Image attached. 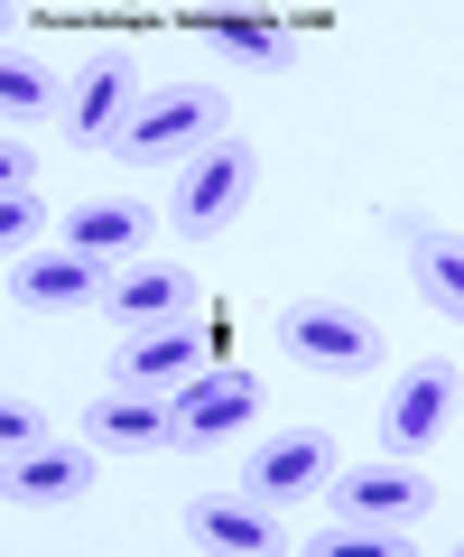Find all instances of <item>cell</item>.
Listing matches in <instances>:
<instances>
[{
  "label": "cell",
  "instance_id": "1",
  "mask_svg": "<svg viewBox=\"0 0 464 557\" xmlns=\"http://www.w3.org/2000/svg\"><path fill=\"white\" fill-rule=\"evenodd\" d=\"M223 131H233V102H223V84L186 75V84H159V94L130 102V121L112 131V159L149 177V168H186L196 149H214Z\"/></svg>",
  "mask_w": 464,
  "mask_h": 557
},
{
  "label": "cell",
  "instance_id": "2",
  "mask_svg": "<svg viewBox=\"0 0 464 557\" xmlns=\"http://www.w3.org/2000/svg\"><path fill=\"white\" fill-rule=\"evenodd\" d=\"M251 186H261V149L223 131L214 149H196V159H186V177H177V205H167V223H177L186 242H214L223 223H233V214L251 205Z\"/></svg>",
  "mask_w": 464,
  "mask_h": 557
},
{
  "label": "cell",
  "instance_id": "3",
  "mask_svg": "<svg viewBox=\"0 0 464 557\" xmlns=\"http://www.w3.org/2000/svg\"><path fill=\"white\" fill-rule=\"evenodd\" d=\"M279 354H298L306 372L363 381L372 362H381V325L353 317V307H335V298H298V307H279Z\"/></svg>",
  "mask_w": 464,
  "mask_h": 557
},
{
  "label": "cell",
  "instance_id": "4",
  "mask_svg": "<svg viewBox=\"0 0 464 557\" xmlns=\"http://www.w3.org/2000/svg\"><path fill=\"white\" fill-rule=\"evenodd\" d=\"M455 428V354H427L381 399V456H437Z\"/></svg>",
  "mask_w": 464,
  "mask_h": 557
},
{
  "label": "cell",
  "instance_id": "5",
  "mask_svg": "<svg viewBox=\"0 0 464 557\" xmlns=\"http://www.w3.org/2000/svg\"><path fill=\"white\" fill-rule=\"evenodd\" d=\"M261 418V381L251 372H214L204 362L196 381H177V399H167V446H186V456H214L233 428H251Z\"/></svg>",
  "mask_w": 464,
  "mask_h": 557
},
{
  "label": "cell",
  "instance_id": "6",
  "mask_svg": "<svg viewBox=\"0 0 464 557\" xmlns=\"http://www.w3.org/2000/svg\"><path fill=\"white\" fill-rule=\"evenodd\" d=\"M325 502L353 520H427L437 511V483H427L418 456H372V465H343V474H325Z\"/></svg>",
  "mask_w": 464,
  "mask_h": 557
},
{
  "label": "cell",
  "instance_id": "7",
  "mask_svg": "<svg viewBox=\"0 0 464 557\" xmlns=\"http://www.w3.org/2000/svg\"><path fill=\"white\" fill-rule=\"evenodd\" d=\"M325 474H335V437H325V428H279V437L251 446L242 493H251V502H269V511H288V502H316V493H325Z\"/></svg>",
  "mask_w": 464,
  "mask_h": 557
},
{
  "label": "cell",
  "instance_id": "8",
  "mask_svg": "<svg viewBox=\"0 0 464 557\" xmlns=\"http://www.w3.org/2000/svg\"><path fill=\"white\" fill-rule=\"evenodd\" d=\"M204 307V278L186 270V260H122L112 270V288H102V317L122 325V335H140V325H177Z\"/></svg>",
  "mask_w": 464,
  "mask_h": 557
},
{
  "label": "cell",
  "instance_id": "9",
  "mask_svg": "<svg viewBox=\"0 0 464 557\" xmlns=\"http://www.w3.org/2000/svg\"><path fill=\"white\" fill-rule=\"evenodd\" d=\"M84 493H93V446L84 437H38L20 456H0V502H20V511H65Z\"/></svg>",
  "mask_w": 464,
  "mask_h": 557
},
{
  "label": "cell",
  "instance_id": "10",
  "mask_svg": "<svg viewBox=\"0 0 464 557\" xmlns=\"http://www.w3.org/2000/svg\"><path fill=\"white\" fill-rule=\"evenodd\" d=\"M130 102H140V57H130V47H102L75 75V94H65V139H75V149H112V131L130 121Z\"/></svg>",
  "mask_w": 464,
  "mask_h": 557
},
{
  "label": "cell",
  "instance_id": "11",
  "mask_svg": "<svg viewBox=\"0 0 464 557\" xmlns=\"http://www.w3.org/2000/svg\"><path fill=\"white\" fill-rule=\"evenodd\" d=\"M204 354H214V335H204L196 317L140 325V335H122V354H112V381H122V391H177V381L204 372Z\"/></svg>",
  "mask_w": 464,
  "mask_h": 557
},
{
  "label": "cell",
  "instance_id": "12",
  "mask_svg": "<svg viewBox=\"0 0 464 557\" xmlns=\"http://www.w3.org/2000/svg\"><path fill=\"white\" fill-rule=\"evenodd\" d=\"M84 446L93 456H159L167 446V391H122V381H102L93 399H84Z\"/></svg>",
  "mask_w": 464,
  "mask_h": 557
},
{
  "label": "cell",
  "instance_id": "13",
  "mask_svg": "<svg viewBox=\"0 0 464 557\" xmlns=\"http://www.w3.org/2000/svg\"><path fill=\"white\" fill-rule=\"evenodd\" d=\"M102 288H112V270L84 251H20V270H10V298L38 307V317H84V307H102Z\"/></svg>",
  "mask_w": 464,
  "mask_h": 557
},
{
  "label": "cell",
  "instance_id": "14",
  "mask_svg": "<svg viewBox=\"0 0 464 557\" xmlns=\"http://www.w3.org/2000/svg\"><path fill=\"white\" fill-rule=\"evenodd\" d=\"M186 539L196 548H223V557H279L288 548V520L269 511V502H251V493H196L186 502Z\"/></svg>",
  "mask_w": 464,
  "mask_h": 557
},
{
  "label": "cell",
  "instance_id": "15",
  "mask_svg": "<svg viewBox=\"0 0 464 557\" xmlns=\"http://www.w3.org/2000/svg\"><path fill=\"white\" fill-rule=\"evenodd\" d=\"M149 242V205H130V196H93V205H65V251H84V260H130Z\"/></svg>",
  "mask_w": 464,
  "mask_h": 557
},
{
  "label": "cell",
  "instance_id": "16",
  "mask_svg": "<svg viewBox=\"0 0 464 557\" xmlns=\"http://www.w3.org/2000/svg\"><path fill=\"white\" fill-rule=\"evenodd\" d=\"M400 242H409V278H418V298L455 325L464 317V251H455V233H437L427 214H400Z\"/></svg>",
  "mask_w": 464,
  "mask_h": 557
},
{
  "label": "cell",
  "instance_id": "17",
  "mask_svg": "<svg viewBox=\"0 0 464 557\" xmlns=\"http://www.w3.org/2000/svg\"><path fill=\"white\" fill-rule=\"evenodd\" d=\"M196 28H204V47H223V57L261 65V75H279V65L298 57V38H288L279 20H242V10H214V20H196Z\"/></svg>",
  "mask_w": 464,
  "mask_h": 557
},
{
  "label": "cell",
  "instance_id": "18",
  "mask_svg": "<svg viewBox=\"0 0 464 557\" xmlns=\"http://www.w3.org/2000/svg\"><path fill=\"white\" fill-rule=\"evenodd\" d=\"M57 112H65V84L38 57H0V121H57Z\"/></svg>",
  "mask_w": 464,
  "mask_h": 557
},
{
  "label": "cell",
  "instance_id": "19",
  "mask_svg": "<svg viewBox=\"0 0 464 557\" xmlns=\"http://www.w3.org/2000/svg\"><path fill=\"white\" fill-rule=\"evenodd\" d=\"M316 557H409V530H400V520H353V511H335V530L316 539Z\"/></svg>",
  "mask_w": 464,
  "mask_h": 557
},
{
  "label": "cell",
  "instance_id": "20",
  "mask_svg": "<svg viewBox=\"0 0 464 557\" xmlns=\"http://www.w3.org/2000/svg\"><path fill=\"white\" fill-rule=\"evenodd\" d=\"M38 223H47L38 186H28V196H0V260H20L28 242H38Z\"/></svg>",
  "mask_w": 464,
  "mask_h": 557
},
{
  "label": "cell",
  "instance_id": "21",
  "mask_svg": "<svg viewBox=\"0 0 464 557\" xmlns=\"http://www.w3.org/2000/svg\"><path fill=\"white\" fill-rule=\"evenodd\" d=\"M38 437H57V428H47V409L0 391V456H20V446H38Z\"/></svg>",
  "mask_w": 464,
  "mask_h": 557
},
{
  "label": "cell",
  "instance_id": "22",
  "mask_svg": "<svg viewBox=\"0 0 464 557\" xmlns=\"http://www.w3.org/2000/svg\"><path fill=\"white\" fill-rule=\"evenodd\" d=\"M28 186H38V149L20 131H0V196H28Z\"/></svg>",
  "mask_w": 464,
  "mask_h": 557
}]
</instances>
